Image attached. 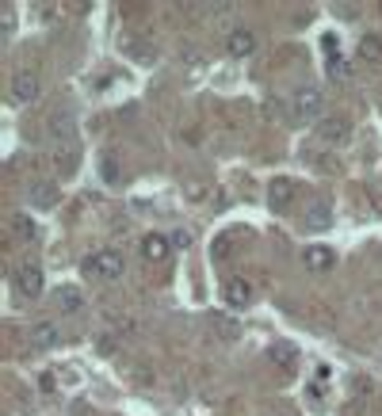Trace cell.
<instances>
[{
	"mask_svg": "<svg viewBox=\"0 0 382 416\" xmlns=\"http://www.w3.org/2000/svg\"><path fill=\"white\" fill-rule=\"evenodd\" d=\"M356 393H371V378H356Z\"/></svg>",
	"mask_w": 382,
	"mask_h": 416,
	"instance_id": "obj_22",
	"label": "cell"
},
{
	"mask_svg": "<svg viewBox=\"0 0 382 416\" xmlns=\"http://www.w3.org/2000/svg\"><path fill=\"white\" fill-rule=\"evenodd\" d=\"M80 271H85L88 279H119L126 271V260L119 256L115 249H100V252H92V256H85Z\"/></svg>",
	"mask_w": 382,
	"mask_h": 416,
	"instance_id": "obj_1",
	"label": "cell"
},
{
	"mask_svg": "<svg viewBox=\"0 0 382 416\" xmlns=\"http://www.w3.org/2000/svg\"><path fill=\"white\" fill-rule=\"evenodd\" d=\"M222 298H226L234 309H245L249 302H253V283H249L245 275H234V279H226V287H222Z\"/></svg>",
	"mask_w": 382,
	"mask_h": 416,
	"instance_id": "obj_7",
	"label": "cell"
},
{
	"mask_svg": "<svg viewBox=\"0 0 382 416\" xmlns=\"http://www.w3.org/2000/svg\"><path fill=\"white\" fill-rule=\"evenodd\" d=\"M321 100H325V96H321L318 88H298L294 100H291V119H294V122H310V119L321 111Z\"/></svg>",
	"mask_w": 382,
	"mask_h": 416,
	"instance_id": "obj_3",
	"label": "cell"
},
{
	"mask_svg": "<svg viewBox=\"0 0 382 416\" xmlns=\"http://www.w3.org/2000/svg\"><path fill=\"white\" fill-rule=\"evenodd\" d=\"M39 92H42L39 73L20 69V73L12 77V100H16V103H31V100H39Z\"/></svg>",
	"mask_w": 382,
	"mask_h": 416,
	"instance_id": "obj_5",
	"label": "cell"
},
{
	"mask_svg": "<svg viewBox=\"0 0 382 416\" xmlns=\"http://www.w3.org/2000/svg\"><path fill=\"white\" fill-rule=\"evenodd\" d=\"M302 260H306V268H310V271H318V275H321V271H329L333 263H337V252H333L329 244H310Z\"/></svg>",
	"mask_w": 382,
	"mask_h": 416,
	"instance_id": "obj_11",
	"label": "cell"
},
{
	"mask_svg": "<svg viewBox=\"0 0 382 416\" xmlns=\"http://www.w3.org/2000/svg\"><path fill=\"white\" fill-rule=\"evenodd\" d=\"M210 328H214V336L222 340V344H234V340L241 336V325L234 317H226V314H214L210 317Z\"/></svg>",
	"mask_w": 382,
	"mask_h": 416,
	"instance_id": "obj_15",
	"label": "cell"
},
{
	"mask_svg": "<svg viewBox=\"0 0 382 416\" xmlns=\"http://www.w3.org/2000/svg\"><path fill=\"white\" fill-rule=\"evenodd\" d=\"M8 222H12V233H16V237H23V241L35 237V218H31V214H12Z\"/></svg>",
	"mask_w": 382,
	"mask_h": 416,
	"instance_id": "obj_18",
	"label": "cell"
},
{
	"mask_svg": "<svg viewBox=\"0 0 382 416\" xmlns=\"http://www.w3.org/2000/svg\"><path fill=\"white\" fill-rule=\"evenodd\" d=\"M294 179H287V176H279V179H272V184H268V206H272L275 214H283L287 206L294 203Z\"/></svg>",
	"mask_w": 382,
	"mask_h": 416,
	"instance_id": "obj_6",
	"label": "cell"
},
{
	"mask_svg": "<svg viewBox=\"0 0 382 416\" xmlns=\"http://www.w3.org/2000/svg\"><path fill=\"white\" fill-rule=\"evenodd\" d=\"M226 50L234 54V58H249V54L256 50V35L249 31V27H234V31L226 35Z\"/></svg>",
	"mask_w": 382,
	"mask_h": 416,
	"instance_id": "obj_9",
	"label": "cell"
},
{
	"mask_svg": "<svg viewBox=\"0 0 382 416\" xmlns=\"http://www.w3.org/2000/svg\"><path fill=\"white\" fill-rule=\"evenodd\" d=\"M367 198H371V206L378 210V218H382V195H375V191H367Z\"/></svg>",
	"mask_w": 382,
	"mask_h": 416,
	"instance_id": "obj_23",
	"label": "cell"
},
{
	"mask_svg": "<svg viewBox=\"0 0 382 416\" xmlns=\"http://www.w3.org/2000/svg\"><path fill=\"white\" fill-rule=\"evenodd\" d=\"M359 58L367 65H382V35H375V31L363 35L359 39Z\"/></svg>",
	"mask_w": 382,
	"mask_h": 416,
	"instance_id": "obj_17",
	"label": "cell"
},
{
	"mask_svg": "<svg viewBox=\"0 0 382 416\" xmlns=\"http://www.w3.org/2000/svg\"><path fill=\"white\" fill-rule=\"evenodd\" d=\"M268 359H272L279 371H294V363H298V347L291 344V340H275V344L268 347Z\"/></svg>",
	"mask_w": 382,
	"mask_h": 416,
	"instance_id": "obj_12",
	"label": "cell"
},
{
	"mask_svg": "<svg viewBox=\"0 0 382 416\" xmlns=\"http://www.w3.org/2000/svg\"><path fill=\"white\" fill-rule=\"evenodd\" d=\"M275 416H291V412H275Z\"/></svg>",
	"mask_w": 382,
	"mask_h": 416,
	"instance_id": "obj_24",
	"label": "cell"
},
{
	"mask_svg": "<svg viewBox=\"0 0 382 416\" xmlns=\"http://www.w3.org/2000/svg\"><path fill=\"white\" fill-rule=\"evenodd\" d=\"M61 340V328L54 325V321H39V325H31V344L35 347H54Z\"/></svg>",
	"mask_w": 382,
	"mask_h": 416,
	"instance_id": "obj_14",
	"label": "cell"
},
{
	"mask_svg": "<svg viewBox=\"0 0 382 416\" xmlns=\"http://www.w3.org/2000/svg\"><path fill=\"white\" fill-rule=\"evenodd\" d=\"M318 138L325 145H344V141L352 138V119L348 115H325L318 122Z\"/></svg>",
	"mask_w": 382,
	"mask_h": 416,
	"instance_id": "obj_2",
	"label": "cell"
},
{
	"mask_svg": "<svg viewBox=\"0 0 382 416\" xmlns=\"http://www.w3.org/2000/svg\"><path fill=\"white\" fill-rule=\"evenodd\" d=\"M321 46H325V54H329V58H333V50H337V46H340V42H337V39H333V35H325V39H321Z\"/></svg>",
	"mask_w": 382,
	"mask_h": 416,
	"instance_id": "obj_21",
	"label": "cell"
},
{
	"mask_svg": "<svg viewBox=\"0 0 382 416\" xmlns=\"http://www.w3.org/2000/svg\"><path fill=\"white\" fill-rule=\"evenodd\" d=\"M16 290L27 298L42 295V268H35V263H23V268H16Z\"/></svg>",
	"mask_w": 382,
	"mask_h": 416,
	"instance_id": "obj_8",
	"label": "cell"
},
{
	"mask_svg": "<svg viewBox=\"0 0 382 416\" xmlns=\"http://www.w3.org/2000/svg\"><path fill=\"white\" fill-rule=\"evenodd\" d=\"M352 77V65L340 58V54H333L329 58V81H348Z\"/></svg>",
	"mask_w": 382,
	"mask_h": 416,
	"instance_id": "obj_19",
	"label": "cell"
},
{
	"mask_svg": "<svg viewBox=\"0 0 382 416\" xmlns=\"http://www.w3.org/2000/svg\"><path fill=\"white\" fill-rule=\"evenodd\" d=\"M302 222H306V230H314V233H325V230H329V225H333V206H329V198H310V203H306Z\"/></svg>",
	"mask_w": 382,
	"mask_h": 416,
	"instance_id": "obj_4",
	"label": "cell"
},
{
	"mask_svg": "<svg viewBox=\"0 0 382 416\" xmlns=\"http://www.w3.org/2000/svg\"><path fill=\"white\" fill-rule=\"evenodd\" d=\"M169 252H172L169 237H161V233H145V237H142V256L149 263H165V260H169Z\"/></svg>",
	"mask_w": 382,
	"mask_h": 416,
	"instance_id": "obj_10",
	"label": "cell"
},
{
	"mask_svg": "<svg viewBox=\"0 0 382 416\" xmlns=\"http://www.w3.org/2000/svg\"><path fill=\"white\" fill-rule=\"evenodd\" d=\"M31 206H39V210H50L54 203H58V187L50 184V179H39V184H31Z\"/></svg>",
	"mask_w": 382,
	"mask_h": 416,
	"instance_id": "obj_13",
	"label": "cell"
},
{
	"mask_svg": "<svg viewBox=\"0 0 382 416\" xmlns=\"http://www.w3.org/2000/svg\"><path fill=\"white\" fill-rule=\"evenodd\" d=\"M54 302H58L61 314H80V309H85V295H80L77 287H61L58 295H54Z\"/></svg>",
	"mask_w": 382,
	"mask_h": 416,
	"instance_id": "obj_16",
	"label": "cell"
},
{
	"mask_svg": "<svg viewBox=\"0 0 382 416\" xmlns=\"http://www.w3.org/2000/svg\"><path fill=\"white\" fill-rule=\"evenodd\" d=\"M169 241H172V249H191V244H195V233H191V230H184V225H180V230H176Z\"/></svg>",
	"mask_w": 382,
	"mask_h": 416,
	"instance_id": "obj_20",
	"label": "cell"
}]
</instances>
